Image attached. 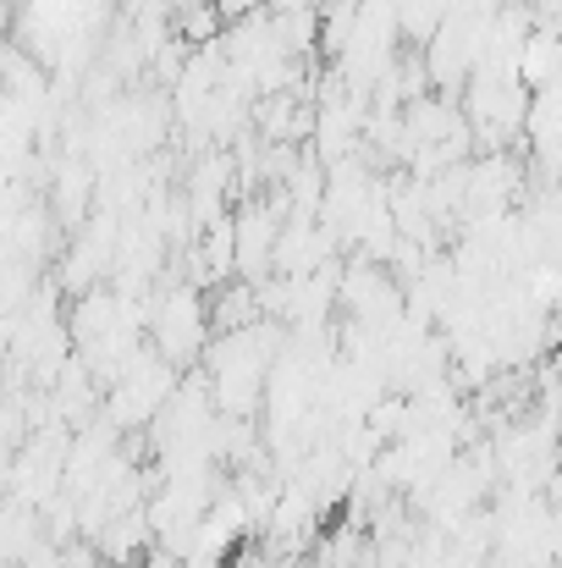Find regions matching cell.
Segmentation results:
<instances>
[{"mask_svg": "<svg viewBox=\"0 0 562 568\" xmlns=\"http://www.w3.org/2000/svg\"><path fill=\"white\" fill-rule=\"evenodd\" d=\"M150 337H155V354L183 365L187 354H198L204 343V298L193 287H172L166 298L150 304Z\"/></svg>", "mask_w": 562, "mask_h": 568, "instance_id": "6da1fadb", "label": "cell"}, {"mask_svg": "<svg viewBox=\"0 0 562 568\" xmlns=\"http://www.w3.org/2000/svg\"><path fill=\"white\" fill-rule=\"evenodd\" d=\"M248 6H254V0H215V11H221V17H232V11H248Z\"/></svg>", "mask_w": 562, "mask_h": 568, "instance_id": "7a4b0ae2", "label": "cell"}]
</instances>
